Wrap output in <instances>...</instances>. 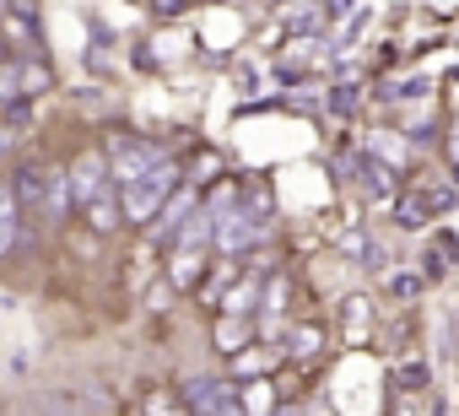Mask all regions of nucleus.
<instances>
[{
    "label": "nucleus",
    "instance_id": "obj_1",
    "mask_svg": "<svg viewBox=\"0 0 459 416\" xmlns=\"http://www.w3.org/2000/svg\"><path fill=\"white\" fill-rule=\"evenodd\" d=\"M178 184V162L168 157V162H157L152 173H141V178H130V184H119V212H125V222H135V228H146L152 217H157V205L168 200V189Z\"/></svg>",
    "mask_w": 459,
    "mask_h": 416
},
{
    "label": "nucleus",
    "instance_id": "obj_2",
    "mask_svg": "<svg viewBox=\"0 0 459 416\" xmlns=\"http://www.w3.org/2000/svg\"><path fill=\"white\" fill-rule=\"evenodd\" d=\"M108 173H114V184H130V178H141V173H152L157 162H168V152L162 146H152V141H135V135H114L108 141Z\"/></svg>",
    "mask_w": 459,
    "mask_h": 416
},
{
    "label": "nucleus",
    "instance_id": "obj_3",
    "mask_svg": "<svg viewBox=\"0 0 459 416\" xmlns=\"http://www.w3.org/2000/svg\"><path fill=\"white\" fill-rule=\"evenodd\" d=\"M178 400H184L189 411H205V416L244 411V389H238V378H189Z\"/></svg>",
    "mask_w": 459,
    "mask_h": 416
},
{
    "label": "nucleus",
    "instance_id": "obj_4",
    "mask_svg": "<svg viewBox=\"0 0 459 416\" xmlns=\"http://www.w3.org/2000/svg\"><path fill=\"white\" fill-rule=\"evenodd\" d=\"M65 178H71V200H76V205L92 200V195H103V189H114V173H108V157H103V152L76 157V162L65 168Z\"/></svg>",
    "mask_w": 459,
    "mask_h": 416
},
{
    "label": "nucleus",
    "instance_id": "obj_5",
    "mask_svg": "<svg viewBox=\"0 0 459 416\" xmlns=\"http://www.w3.org/2000/svg\"><path fill=\"white\" fill-rule=\"evenodd\" d=\"M0 39H12L22 55H39V22H33L28 0H12V6L0 12Z\"/></svg>",
    "mask_w": 459,
    "mask_h": 416
},
{
    "label": "nucleus",
    "instance_id": "obj_6",
    "mask_svg": "<svg viewBox=\"0 0 459 416\" xmlns=\"http://www.w3.org/2000/svg\"><path fill=\"white\" fill-rule=\"evenodd\" d=\"M195 205H200V195H195V189H189V184H184V178H178V184H173V189H168V200H162V205H157V217H152V222H146V228H152V233H157V238H168V233H173V228H178V222H184V217H189V212H195Z\"/></svg>",
    "mask_w": 459,
    "mask_h": 416
},
{
    "label": "nucleus",
    "instance_id": "obj_7",
    "mask_svg": "<svg viewBox=\"0 0 459 416\" xmlns=\"http://www.w3.org/2000/svg\"><path fill=\"white\" fill-rule=\"evenodd\" d=\"M351 173H357V184H362L373 200H389V195H394V168L378 162L373 152H357V157H351Z\"/></svg>",
    "mask_w": 459,
    "mask_h": 416
},
{
    "label": "nucleus",
    "instance_id": "obj_8",
    "mask_svg": "<svg viewBox=\"0 0 459 416\" xmlns=\"http://www.w3.org/2000/svg\"><path fill=\"white\" fill-rule=\"evenodd\" d=\"M44 189H49V168L44 162H17V173H12L17 205H39V212H44Z\"/></svg>",
    "mask_w": 459,
    "mask_h": 416
},
{
    "label": "nucleus",
    "instance_id": "obj_9",
    "mask_svg": "<svg viewBox=\"0 0 459 416\" xmlns=\"http://www.w3.org/2000/svg\"><path fill=\"white\" fill-rule=\"evenodd\" d=\"M82 212H87V222H92V233H114V228L125 222V212H119V189H103V195H92V200H82Z\"/></svg>",
    "mask_w": 459,
    "mask_h": 416
},
{
    "label": "nucleus",
    "instance_id": "obj_10",
    "mask_svg": "<svg viewBox=\"0 0 459 416\" xmlns=\"http://www.w3.org/2000/svg\"><path fill=\"white\" fill-rule=\"evenodd\" d=\"M319 351H325V325H314V319H308V325H292V330H287V357L314 362Z\"/></svg>",
    "mask_w": 459,
    "mask_h": 416
},
{
    "label": "nucleus",
    "instance_id": "obj_11",
    "mask_svg": "<svg viewBox=\"0 0 459 416\" xmlns=\"http://www.w3.org/2000/svg\"><path fill=\"white\" fill-rule=\"evenodd\" d=\"M211 341H216V351H221V357L244 351V346H249V319H244V314H221V319H216V335H211Z\"/></svg>",
    "mask_w": 459,
    "mask_h": 416
},
{
    "label": "nucleus",
    "instance_id": "obj_12",
    "mask_svg": "<svg viewBox=\"0 0 459 416\" xmlns=\"http://www.w3.org/2000/svg\"><path fill=\"white\" fill-rule=\"evenodd\" d=\"M205 238H211V212H205V205H195V212L173 228V244H178V249H200Z\"/></svg>",
    "mask_w": 459,
    "mask_h": 416
},
{
    "label": "nucleus",
    "instance_id": "obj_13",
    "mask_svg": "<svg viewBox=\"0 0 459 416\" xmlns=\"http://www.w3.org/2000/svg\"><path fill=\"white\" fill-rule=\"evenodd\" d=\"M394 222H400L405 233H421V228H427V222H437V217L427 212V200L411 189V195H400V200H394Z\"/></svg>",
    "mask_w": 459,
    "mask_h": 416
},
{
    "label": "nucleus",
    "instance_id": "obj_14",
    "mask_svg": "<svg viewBox=\"0 0 459 416\" xmlns=\"http://www.w3.org/2000/svg\"><path fill=\"white\" fill-rule=\"evenodd\" d=\"M17 195H12V184H0V255H12L17 249Z\"/></svg>",
    "mask_w": 459,
    "mask_h": 416
},
{
    "label": "nucleus",
    "instance_id": "obj_15",
    "mask_svg": "<svg viewBox=\"0 0 459 416\" xmlns=\"http://www.w3.org/2000/svg\"><path fill=\"white\" fill-rule=\"evenodd\" d=\"M71 205H76V200H71V178H65V168H49V189H44V212H49V217H65Z\"/></svg>",
    "mask_w": 459,
    "mask_h": 416
},
{
    "label": "nucleus",
    "instance_id": "obj_16",
    "mask_svg": "<svg viewBox=\"0 0 459 416\" xmlns=\"http://www.w3.org/2000/svg\"><path fill=\"white\" fill-rule=\"evenodd\" d=\"M368 152H373L378 162H389L394 173H400V168H405V157H411V152H405V141H400V135H384V130H378V135H368Z\"/></svg>",
    "mask_w": 459,
    "mask_h": 416
},
{
    "label": "nucleus",
    "instance_id": "obj_17",
    "mask_svg": "<svg viewBox=\"0 0 459 416\" xmlns=\"http://www.w3.org/2000/svg\"><path fill=\"white\" fill-rule=\"evenodd\" d=\"M238 200H244V189H238V184H216V189L205 195V212H211V222H216V217H227V212H238Z\"/></svg>",
    "mask_w": 459,
    "mask_h": 416
},
{
    "label": "nucleus",
    "instance_id": "obj_18",
    "mask_svg": "<svg viewBox=\"0 0 459 416\" xmlns=\"http://www.w3.org/2000/svg\"><path fill=\"white\" fill-rule=\"evenodd\" d=\"M17 82H22V92L33 98V92H44V87H55V71H49L44 60H28V65H17Z\"/></svg>",
    "mask_w": 459,
    "mask_h": 416
},
{
    "label": "nucleus",
    "instance_id": "obj_19",
    "mask_svg": "<svg viewBox=\"0 0 459 416\" xmlns=\"http://www.w3.org/2000/svg\"><path fill=\"white\" fill-rule=\"evenodd\" d=\"M168 276H173V287H195L200 282V255L195 249H178L173 265H168Z\"/></svg>",
    "mask_w": 459,
    "mask_h": 416
},
{
    "label": "nucleus",
    "instance_id": "obj_20",
    "mask_svg": "<svg viewBox=\"0 0 459 416\" xmlns=\"http://www.w3.org/2000/svg\"><path fill=\"white\" fill-rule=\"evenodd\" d=\"M427 384H432V368H427V362L411 357V362L394 368V389H411V394H416V389H427Z\"/></svg>",
    "mask_w": 459,
    "mask_h": 416
},
{
    "label": "nucleus",
    "instance_id": "obj_21",
    "mask_svg": "<svg viewBox=\"0 0 459 416\" xmlns=\"http://www.w3.org/2000/svg\"><path fill=\"white\" fill-rule=\"evenodd\" d=\"M389 292H394L400 303H416V298L427 292V276H416V271H394V276H389Z\"/></svg>",
    "mask_w": 459,
    "mask_h": 416
},
{
    "label": "nucleus",
    "instance_id": "obj_22",
    "mask_svg": "<svg viewBox=\"0 0 459 416\" xmlns=\"http://www.w3.org/2000/svg\"><path fill=\"white\" fill-rule=\"evenodd\" d=\"M341 255H346V260H357V265H378V255H373V238H368V233H346V238H341Z\"/></svg>",
    "mask_w": 459,
    "mask_h": 416
},
{
    "label": "nucleus",
    "instance_id": "obj_23",
    "mask_svg": "<svg viewBox=\"0 0 459 416\" xmlns=\"http://www.w3.org/2000/svg\"><path fill=\"white\" fill-rule=\"evenodd\" d=\"M357 98H362V87H357V82H341V87L330 92V108H335V114H351Z\"/></svg>",
    "mask_w": 459,
    "mask_h": 416
},
{
    "label": "nucleus",
    "instance_id": "obj_24",
    "mask_svg": "<svg viewBox=\"0 0 459 416\" xmlns=\"http://www.w3.org/2000/svg\"><path fill=\"white\" fill-rule=\"evenodd\" d=\"M255 292H260L255 282H238V287H233V298H227V314H249V303H255Z\"/></svg>",
    "mask_w": 459,
    "mask_h": 416
},
{
    "label": "nucleus",
    "instance_id": "obj_25",
    "mask_svg": "<svg viewBox=\"0 0 459 416\" xmlns=\"http://www.w3.org/2000/svg\"><path fill=\"white\" fill-rule=\"evenodd\" d=\"M12 98H22V82H17V65L6 60L0 65V103H12Z\"/></svg>",
    "mask_w": 459,
    "mask_h": 416
},
{
    "label": "nucleus",
    "instance_id": "obj_26",
    "mask_svg": "<svg viewBox=\"0 0 459 416\" xmlns=\"http://www.w3.org/2000/svg\"><path fill=\"white\" fill-rule=\"evenodd\" d=\"M351 6H357V0H325V22H341Z\"/></svg>",
    "mask_w": 459,
    "mask_h": 416
},
{
    "label": "nucleus",
    "instance_id": "obj_27",
    "mask_svg": "<svg viewBox=\"0 0 459 416\" xmlns=\"http://www.w3.org/2000/svg\"><path fill=\"white\" fill-rule=\"evenodd\" d=\"M157 12H162V17H184V12H189V0H157Z\"/></svg>",
    "mask_w": 459,
    "mask_h": 416
},
{
    "label": "nucleus",
    "instance_id": "obj_28",
    "mask_svg": "<svg viewBox=\"0 0 459 416\" xmlns=\"http://www.w3.org/2000/svg\"><path fill=\"white\" fill-rule=\"evenodd\" d=\"M173 405H178V394H152L146 400V411H173Z\"/></svg>",
    "mask_w": 459,
    "mask_h": 416
},
{
    "label": "nucleus",
    "instance_id": "obj_29",
    "mask_svg": "<svg viewBox=\"0 0 459 416\" xmlns=\"http://www.w3.org/2000/svg\"><path fill=\"white\" fill-rule=\"evenodd\" d=\"M12 135H17V130H12L6 119H0V157H6V152H12Z\"/></svg>",
    "mask_w": 459,
    "mask_h": 416
},
{
    "label": "nucleus",
    "instance_id": "obj_30",
    "mask_svg": "<svg viewBox=\"0 0 459 416\" xmlns=\"http://www.w3.org/2000/svg\"><path fill=\"white\" fill-rule=\"evenodd\" d=\"M448 157H454V162H459V135H454V141H448Z\"/></svg>",
    "mask_w": 459,
    "mask_h": 416
},
{
    "label": "nucleus",
    "instance_id": "obj_31",
    "mask_svg": "<svg viewBox=\"0 0 459 416\" xmlns=\"http://www.w3.org/2000/svg\"><path fill=\"white\" fill-rule=\"evenodd\" d=\"M6 6H12V0H0V12H6Z\"/></svg>",
    "mask_w": 459,
    "mask_h": 416
},
{
    "label": "nucleus",
    "instance_id": "obj_32",
    "mask_svg": "<svg viewBox=\"0 0 459 416\" xmlns=\"http://www.w3.org/2000/svg\"><path fill=\"white\" fill-rule=\"evenodd\" d=\"M265 6H281V0H265Z\"/></svg>",
    "mask_w": 459,
    "mask_h": 416
}]
</instances>
